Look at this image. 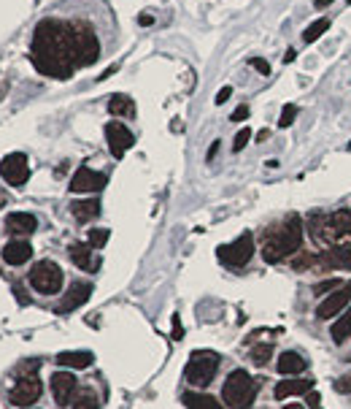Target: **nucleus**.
Listing matches in <instances>:
<instances>
[{
	"label": "nucleus",
	"mask_w": 351,
	"mask_h": 409,
	"mask_svg": "<svg viewBox=\"0 0 351 409\" xmlns=\"http://www.w3.org/2000/svg\"><path fill=\"white\" fill-rule=\"evenodd\" d=\"M30 60L43 76L65 81L78 68L73 41H70V22L60 19H43L35 28L33 46H30Z\"/></svg>",
	"instance_id": "nucleus-1"
},
{
	"label": "nucleus",
	"mask_w": 351,
	"mask_h": 409,
	"mask_svg": "<svg viewBox=\"0 0 351 409\" xmlns=\"http://www.w3.org/2000/svg\"><path fill=\"white\" fill-rule=\"evenodd\" d=\"M303 244V220L297 215H289L284 225H279L273 233H268L262 244V258L265 263H281L284 258L295 255Z\"/></svg>",
	"instance_id": "nucleus-2"
},
{
	"label": "nucleus",
	"mask_w": 351,
	"mask_h": 409,
	"mask_svg": "<svg viewBox=\"0 0 351 409\" xmlns=\"http://www.w3.org/2000/svg\"><path fill=\"white\" fill-rule=\"evenodd\" d=\"M257 399V382L251 379V374L244 369H235L224 379L222 388V401L227 404V409H248Z\"/></svg>",
	"instance_id": "nucleus-3"
},
{
	"label": "nucleus",
	"mask_w": 351,
	"mask_h": 409,
	"mask_svg": "<svg viewBox=\"0 0 351 409\" xmlns=\"http://www.w3.org/2000/svg\"><path fill=\"white\" fill-rule=\"evenodd\" d=\"M70 41H73L78 68H87L100 57V43H98V36H95V30L89 25L70 22Z\"/></svg>",
	"instance_id": "nucleus-4"
},
{
	"label": "nucleus",
	"mask_w": 351,
	"mask_h": 409,
	"mask_svg": "<svg viewBox=\"0 0 351 409\" xmlns=\"http://www.w3.org/2000/svg\"><path fill=\"white\" fill-rule=\"evenodd\" d=\"M216 369H219V355H216V352H211V350H195V352L189 355V363H187L184 377H187L189 385L206 388V385H211Z\"/></svg>",
	"instance_id": "nucleus-5"
},
{
	"label": "nucleus",
	"mask_w": 351,
	"mask_h": 409,
	"mask_svg": "<svg viewBox=\"0 0 351 409\" xmlns=\"http://www.w3.org/2000/svg\"><path fill=\"white\" fill-rule=\"evenodd\" d=\"M30 285L38 293H43V296L60 293V288H63V268L54 261H38L33 266V271H30Z\"/></svg>",
	"instance_id": "nucleus-6"
},
{
	"label": "nucleus",
	"mask_w": 351,
	"mask_h": 409,
	"mask_svg": "<svg viewBox=\"0 0 351 409\" xmlns=\"http://www.w3.org/2000/svg\"><path fill=\"white\" fill-rule=\"evenodd\" d=\"M254 255V236L251 233H241L235 241L219 247V261L227 266H246Z\"/></svg>",
	"instance_id": "nucleus-7"
},
{
	"label": "nucleus",
	"mask_w": 351,
	"mask_h": 409,
	"mask_svg": "<svg viewBox=\"0 0 351 409\" xmlns=\"http://www.w3.org/2000/svg\"><path fill=\"white\" fill-rule=\"evenodd\" d=\"M0 177L3 182H8L11 187H22L30 177V166H28V157L22 152H11L0 160Z\"/></svg>",
	"instance_id": "nucleus-8"
},
{
	"label": "nucleus",
	"mask_w": 351,
	"mask_h": 409,
	"mask_svg": "<svg viewBox=\"0 0 351 409\" xmlns=\"http://www.w3.org/2000/svg\"><path fill=\"white\" fill-rule=\"evenodd\" d=\"M105 141H108L111 154L119 160V157H125L127 149H133L136 136H133L122 122H108V125H105Z\"/></svg>",
	"instance_id": "nucleus-9"
},
{
	"label": "nucleus",
	"mask_w": 351,
	"mask_h": 409,
	"mask_svg": "<svg viewBox=\"0 0 351 409\" xmlns=\"http://www.w3.org/2000/svg\"><path fill=\"white\" fill-rule=\"evenodd\" d=\"M38 396H41V382L35 377H19L8 393L11 404H17V407H30L38 401Z\"/></svg>",
	"instance_id": "nucleus-10"
},
{
	"label": "nucleus",
	"mask_w": 351,
	"mask_h": 409,
	"mask_svg": "<svg viewBox=\"0 0 351 409\" xmlns=\"http://www.w3.org/2000/svg\"><path fill=\"white\" fill-rule=\"evenodd\" d=\"M349 301H351V282H346V285H341L332 296L324 298V301L316 306V317H319V320H330V317L341 315Z\"/></svg>",
	"instance_id": "nucleus-11"
},
{
	"label": "nucleus",
	"mask_w": 351,
	"mask_h": 409,
	"mask_svg": "<svg viewBox=\"0 0 351 409\" xmlns=\"http://www.w3.org/2000/svg\"><path fill=\"white\" fill-rule=\"evenodd\" d=\"M105 182H108L105 174L81 166V168L73 174V179H70V192H100L105 187Z\"/></svg>",
	"instance_id": "nucleus-12"
},
{
	"label": "nucleus",
	"mask_w": 351,
	"mask_h": 409,
	"mask_svg": "<svg viewBox=\"0 0 351 409\" xmlns=\"http://www.w3.org/2000/svg\"><path fill=\"white\" fill-rule=\"evenodd\" d=\"M73 390H76V377H73V374L70 372L52 374V393H54V401H57L60 407L70 404Z\"/></svg>",
	"instance_id": "nucleus-13"
},
{
	"label": "nucleus",
	"mask_w": 351,
	"mask_h": 409,
	"mask_svg": "<svg viewBox=\"0 0 351 409\" xmlns=\"http://www.w3.org/2000/svg\"><path fill=\"white\" fill-rule=\"evenodd\" d=\"M89 296H92V285L89 282H73L65 298H63V303H60V312L65 315V312H73V309L84 306L89 301Z\"/></svg>",
	"instance_id": "nucleus-14"
},
{
	"label": "nucleus",
	"mask_w": 351,
	"mask_h": 409,
	"mask_svg": "<svg viewBox=\"0 0 351 409\" xmlns=\"http://www.w3.org/2000/svg\"><path fill=\"white\" fill-rule=\"evenodd\" d=\"M30 258H33L30 241H8L3 247V261L8 263V266H25Z\"/></svg>",
	"instance_id": "nucleus-15"
},
{
	"label": "nucleus",
	"mask_w": 351,
	"mask_h": 409,
	"mask_svg": "<svg viewBox=\"0 0 351 409\" xmlns=\"http://www.w3.org/2000/svg\"><path fill=\"white\" fill-rule=\"evenodd\" d=\"M314 388V379H281L276 385V399L284 401L289 396H300V393H308Z\"/></svg>",
	"instance_id": "nucleus-16"
},
{
	"label": "nucleus",
	"mask_w": 351,
	"mask_h": 409,
	"mask_svg": "<svg viewBox=\"0 0 351 409\" xmlns=\"http://www.w3.org/2000/svg\"><path fill=\"white\" fill-rule=\"evenodd\" d=\"M92 250H95V247H92L89 241H87V244L76 241V244H70L68 247V255L78 268H87V271H89V268H98V261L92 258Z\"/></svg>",
	"instance_id": "nucleus-17"
},
{
	"label": "nucleus",
	"mask_w": 351,
	"mask_h": 409,
	"mask_svg": "<svg viewBox=\"0 0 351 409\" xmlns=\"http://www.w3.org/2000/svg\"><path fill=\"white\" fill-rule=\"evenodd\" d=\"M319 266H341V268H351V247H332V250H324V255L316 258Z\"/></svg>",
	"instance_id": "nucleus-18"
},
{
	"label": "nucleus",
	"mask_w": 351,
	"mask_h": 409,
	"mask_svg": "<svg viewBox=\"0 0 351 409\" xmlns=\"http://www.w3.org/2000/svg\"><path fill=\"white\" fill-rule=\"evenodd\" d=\"M6 228H8L11 233L25 236V233H33L35 228H38V220H35L33 215H28V212H14V215L6 217Z\"/></svg>",
	"instance_id": "nucleus-19"
},
{
	"label": "nucleus",
	"mask_w": 351,
	"mask_h": 409,
	"mask_svg": "<svg viewBox=\"0 0 351 409\" xmlns=\"http://www.w3.org/2000/svg\"><path fill=\"white\" fill-rule=\"evenodd\" d=\"M276 369H279V374H284V377H295V374L306 372V361H303V355H297V352H281L279 361H276Z\"/></svg>",
	"instance_id": "nucleus-20"
},
{
	"label": "nucleus",
	"mask_w": 351,
	"mask_h": 409,
	"mask_svg": "<svg viewBox=\"0 0 351 409\" xmlns=\"http://www.w3.org/2000/svg\"><path fill=\"white\" fill-rule=\"evenodd\" d=\"M92 361H95V355L87 352V350H81V352H60L57 355V363L68 366V369H89Z\"/></svg>",
	"instance_id": "nucleus-21"
},
{
	"label": "nucleus",
	"mask_w": 351,
	"mask_h": 409,
	"mask_svg": "<svg viewBox=\"0 0 351 409\" xmlns=\"http://www.w3.org/2000/svg\"><path fill=\"white\" fill-rule=\"evenodd\" d=\"M70 212H73V217L78 220V223H89V220H95L98 215H100V203L92 198V201H76L73 206H70Z\"/></svg>",
	"instance_id": "nucleus-22"
},
{
	"label": "nucleus",
	"mask_w": 351,
	"mask_h": 409,
	"mask_svg": "<svg viewBox=\"0 0 351 409\" xmlns=\"http://www.w3.org/2000/svg\"><path fill=\"white\" fill-rule=\"evenodd\" d=\"M108 112L114 114V117H133L136 114V103H133L130 95H111Z\"/></svg>",
	"instance_id": "nucleus-23"
},
{
	"label": "nucleus",
	"mask_w": 351,
	"mask_h": 409,
	"mask_svg": "<svg viewBox=\"0 0 351 409\" xmlns=\"http://www.w3.org/2000/svg\"><path fill=\"white\" fill-rule=\"evenodd\" d=\"M187 409H224L216 399H211V396H203V393H184V399H181Z\"/></svg>",
	"instance_id": "nucleus-24"
},
{
	"label": "nucleus",
	"mask_w": 351,
	"mask_h": 409,
	"mask_svg": "<svg viewBox=\"0 0 351 409\" xmlns=\"http://www.w3.org/2000/svg\"><path fill=\"white\" fill-rule=\"evenodd\" d=\"M330 334H332V339H335V344H343V341L349 339L351 336V309L349 312H343V315L332 323V331H330Z\"/></svg>",
	"instance_id": "nucleus-25"
},
{
	"label": "nucleus",
	"mask_w": 351,
	"mask_h": 409,
	"mask_svg": "<svg viewBox=\"0 0 351 409\" xmlns=\"http://www.w3.org/2000/svg\"><path fill=\"white\" fill-rule=\"evenodd\" d=\"M324 30H330V19H316L314 25H311V28L303 33V41H306V43H314L316 38L321 36Z\"/></svg>",
	"instance_id": "nucleus-26"
},
{
	"label": "nucleus",
	"mask_w": 351,
	"mask_h": 409,
	"mask_svg": "<svg viewBox=\"0 0 351 409\" xmlns=\"http://www.w3.org/2000/svg\"><path fill=\"white\" fill-rule=\"evenodd\" d=\"M270 355H273V347H270V344H257V347L251 350V361H254L257 366H265V363L270 361Z\"/></svg>",
	"instance_id": "nucleus-27"
},
{
	"label": "nucleus",
	"mask_w": 351,
	"mask_h": 409,
	"mask_svg": "<svg viewBox=\"0 0 351 409\" xmlns=\"http://www.w3.org/2000/svg\"><path fill=\"white\" fill-rule=\"evenodd\" d=\"M295 117H297V106H295V103H286V106L281 109L279 128H289V125L295 122Z\"/></svg>",
	"instance_id": "nucleus-28"
},
{
	"label": "nucleus",
	"mask_w": 351,
	"mask_h": 409,
	"mask_svg": "<svg viewBox=\"0 0 351 409\" xmlns=\"http://www.w3.org/2000/svg\"><path fill=\"white\" fill-rule=\"evenodd\" d=\"M105 241H108V230H105V228H92V230H89V244H92L95 250H100Z\"/></svg>",
	"instance_id": "nucleus-29"
},
{
	"label": "nucleus",
	"mask_w": 351,
	"mask_h": 409,
	"mask_svg": "<svg viewBox=\"0 0 351 409\" xmlns=\"http://www.w3.org/2000/svg\"><path fill=\"white\" fill-rule=\"evenodd\" d=\"M73 409H100L98 407V399L92 393H81L76 401H73Z\"/></svg>",
	"instance_id": "nucleus-30"
},
{
	"label": "nucleus",
	"mask_w": 351,
	"mask_h": 409,
	"mask_svg": "<svg viewBox=\"0 0 351 409\" xmlns=\"http://www.w3.org/2000/svg\"><path fill=\"white\" fill-rule=\"evenodd\" d=\"M338 288H341V282H338V279H324V282L314 285V293L316 296H324L327 290H338Z\"/></svg>",
	"instance_id": "nucleus-31"
},
{
	"label": "nucleus",
	"mask_w": 351,
	"mask_h": 409,
	"mask_svg": "<svg viewBox=\"0 0 351 409\" xmlns=\"http://www.w3.org/2000/svg\"><path fill=\"white\" fill-rule=\"evenodd\" d=\"M248 139H251V130H248V128L238 130V136H235V141H233V149H235V152H241V149L248 144Z\"/></svg>",
	"instance_id": "nucleus-32"
},
{
	"label": "nucleus",
	"mask_w": 351,
	"mask_h": 409,
	"mask_svg": "<svg viewBox=\"0 0 351 409\" xmlns=\"http://www.w3.org/2000/svg\"><path fill=\"white\" fill-rule=\"evenodd\" d=\"M248 63H251V68H257L262 76H270V63H268V60H262V57H251Z\"/></svg>",
	"instance_id": "nucleus-33"
},
{
	"label": "nucleus",
	"mask_w": 351,
	"mask_h": 409,
	"mask_svg": "<svg viewBox=\"0 0 351 409\" xmlns=\"http://www.w3.org/2000/svg\"><path fill=\"white\" fill-rule=\"evenodd\" d=\"M335 393H351V374H346V377H341V379H335Z\"/></svg>",
	"instance_id": "nucleus-34"
},
{
	"label": "nucleus",
	"mask_w": 351,
	"mask_h": 409,
	"mask_svg": "<svg viewBox=\"0 0 351 409\" xmlns=\"http://www.w3.org/2000/svg\"><path fill=\"white\" fill-rule=\"evenodd\" d=\"M230 119H233V122H244V119H248V106H246V103H241L235 112L230 114Z\"/></svg>",
	"instance_id": "nucleus-35"
},
{
	"label": "nucleus",
	"mask_w": 351,
	"mask_h": 409,
	"mask_svg": "<svg viewBox=\"0 0 351 409\" xmlns=\"http://www.w3.org/2000/svg\"><path fill=\"white\" fill-rule=\"evenodd\" d=\"M230 95H233V87H222V90L216 92V106H222V103H224Z\"/></svg>",
	"instance_id": "nucleus-36"
},
{
	"label": "nucleus",
	"mask_w": 351,
	"mask_h": 409,
	"mask_svg": "<svg viewBox=\"0 0 351 409\" xmlns=\"http://www.w3.org/2000/svg\"><path fill=\"white\" fill-rule=\"evenodd\" d=\"M184 336V328H181V320H178V315H173V339H181Z\"/></svg>",
	"instance_id": "nucleus-37"
},
{
	"label": "nucleus",
	"mask_w": 351,
	"mask_h": 409,
	"mask_svg": "<svg viewBox=\"0 0 351 409\" xmlns=\"http://www.w3.org/2000/svg\"><path fill=\"white\" fill-rule=\"evenodd\" d=\"M319 401H321V396H319V393H311V390H308V404H311V407H319Z\"/></svg>",
	"instance_id": "nucleus-38"
},
{
	"label": "nucleus",
	"mask_w": 351,
	"mask_h": 409,
	"mask_svg": "<svg viewBox=\"0 0 351 409\" xmlns=\"http://www.w3.org/2000/svg\"><path fill=\"white\" fill-rule=\"evenodd\" d=\"M14 293H17V301H19V303H28V296L22 293V288H19V285L14 288Z\"/></svg>",
	"instance_id": "nucleus-39"
},
{
	"label": "nucleus",
	"mask_w": 351,
	"mask_h": 409,
	"mask_svg": "<svg viewBox=\"0 0 351 409\" xmlns=\"http://www.w3.org/2000/svg\"><path fill=\"white\" fill-rule=\"evenodd\" d=\"M295 57H297V52H295V49H286V54H284V63H292Z\"/></svg>",
	"instance_id": "nucleus-40"
},
{
	"label": "nucleus",
	"mask_w": 351,
	"mask_h": 409,
	"mask_svg": "<svg viewBox=\"0 0 351 409\" xmlns=\"http://www.w3.org/2000/svg\"><path fill=\"white\" fill-rule=\"evenodd\" d=\"M268 136H270V130H259L257 133V141H268Z\"/></svg>",
	"instance_id": "nucleus-41"
},
{
	"label": "nucleus",
	"mask_w": 351,
	"mask_h": 409,
	"mask_svg": "<svg viewBox=\"0 0 351 409\" xmlns=\"http://www.w3.org/2000/svg\"><path fill=\"white\" fill-rule=\"evenodd\" d=\"M138 22H140V25H151V22H154V19H151V17H149V14H143V17H138Z\"/></svg>",
	"instance_id": "nucleus-42"
},
{
	"label": "nucleus",
	"mask_w": 351,
	"mask_h": 409,
	"mask_svg": "<svg viewBox=\"0 0 351 409\" xmlns=\"http://www.w3.org/2000/svg\"><path fill=\"white\" fill-rule=\"evenodd\" d=\"M216 149H219V141H213V147L209 149V160H213V154H216Z\"/></svg>",
	"instance_id": "nucleus-43"
},
{
	"label": "nucleus",
	"mask_w": 351,
	"mask_h": 409,
	"mask_svg": "<svg viewBox=\"0 0 351 409\" xmlns=\"http://www.w3.org/2000/svg\"><path fill=\"white\" fill-rule=\"evenodd\" d=\"M332 0H316V8H324V6H330Z\"/></svg>",
	"instance_id": "nucleus-44"
},
{
	"label": "nucleus",
	"mask_w": 351,
	"mask_h": 409,
	"mask_svg": "<svg viewBox=\"0 0 351 409\" xmlns=\"http://www.w3.org/2000/svg\"><path fill=\"white\" fill-rule=\"evenodd\" d=\"M284 409H303V404H286Z\"/></svg>",
	"instance_id": "nucleus-45"
},
{
	"label": "nucleus",
	"mask_w": 351,
	"mask_h": 409,
	"mask_svg": "<svg viewBox=\"0 0 351 409\" xmlns=\"http://www.w3.org/2000/svg\"><path fill=\"white\" fill-rule=\"evenodd\" d=\"M346 3H349V6H351V0H346Z\"/></svg>",
	"instance_id": "nucleus-46"
},
{
	"label": "nucleus",
	"mask_w": 351,
	"mask_h": 409,
	"mask_svg": "<svg viewBox=\"0 0 351 409\" xmlns=\"http://www.w3.org/2000/svg\"><path fill=\"white\" fill-rule=\"evenodd\" d=\"M314 409H321V407H314Z\"/></svg>",
	"instance_id": "nucleus-47"
},
{
	"label": "nucleus",
	"mask_w": 351,
	"mask_h": 409,
	"mask_svg": "<svg viewBox=\"0 0 351 409\" xmlns=\"http://www.w3.org/2000/svg\"><path fill=\"white\" fill-rule=\"evenodd\" d=\"M349 149H351V144H349Z\"/></svg>",
	"instance_id": "nucleus-48"
}]
</instances>
